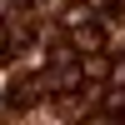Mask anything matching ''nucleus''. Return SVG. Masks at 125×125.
Masks as SVG:
<instances>
[{"label":"nucleus","mask_w":125,"mask_h":125,"mask_svg":"<svg viewBox=\"0 0 125 125\" xmlns=\"http://www.w3.org/2000/svg\"><path fill=\"white\" fill-rule=\"evenodd\" d=\"M75 50H80V55L100 50V30H95V25H80V30H75Z\"/></svg>","instance_id":"f257e3e1"}]
</instances>
